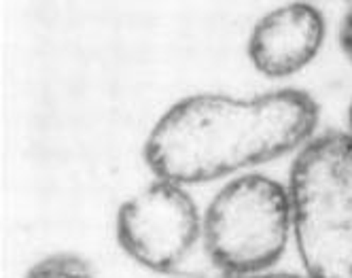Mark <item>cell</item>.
Segmentation results:
<instances>
[{"mask_svg": "<svg viewBox=\"0 0 352 278\" xmlns=\"http://www.w3.org/2000/svg\"><path fill=\"white\" fill-rule=\"evenodd\" d=\"M199 278H304V276H297V274H287V272H280V274H263V272H255V274H236V272H223V270H217V272H208Z\"/></svg>", "mask_w": 352, "mask_h": 278, "instance_id": "8", "label": "cell"}, {"mask_svg": "<svg viewBox=\"0 0 352 278\" xmlns=\"http://www.w3.org/2000/svg\"><path fill=\"white\" fill-rule=\"evenodd\" d=\"M26 278H96V276L85 259L64 253V255H52L32 266Z\"/></svg>", "mask_w": 352, "mask_h": 278, "instance_id": "6", "label": "cell"}, {"mask_svg": "<svg viewBox=\"0 0 352 278\" xmlns=\"http://www.w3.org/2000/svg\"><path fill=\"white\" fill-rule=\"evenodd\" d=\"M199 215L181 183L160 179L130 197L117 215L121 248L140 266L174 272L199 238Z\"/></svg>", "mask_w": 352, "mask_h": 278, "instance_id": "4", "label": "cell"}, {"mask_svg": "<svg viewBox=\"0 0 352 278\" xmlns=\"http://www.w3.org/2000/svg\"><path fill=\"white\" fill-rule=\"evenodd\" d=\"M289 195L308 278H352V134L324 132L301 147Z\"/></svg>", "mask_w": 352, "mask_h": 278, "instance_id": "2", "label": "cell"}, {"mask_svg": "<svg viewBox=\"0 0 352 278\" xmlns=\"http://www.w3.org/2000/svg\"><path fill=\"white\" fill-rule=\"evenodd\" d=\"M291 230L289 191L263 174H244L212 197L204 242L217 270L255 274L283 257Z\"/></svg>", "mask_w": 352, "mask_h": 278, "instance_id": "3", "label": "cell"}, {"mask_svg": "<svg viewBox=\"0 0 352 278\" xmlns=\"http://www.w3.org/2000/svg\"><path fill=\"white\" fill-rule=\"evenodd\" d=\"M324 34L322 13L306 0H295L259 19L248 41V58L265 77H291L318 56Z\"/></svg>", "mask_w": 352, "mask_h": 278, "instance_id": "5", "label": "cell"}, {"mask_svg": "<svg viewBox=\"0 0 352 278\" xmlns=\"http://www.w3.org/2000/svg\"><path fill=\"white\" fill-rule=\"evenodd\" d=\"M350 134H352V107H350Z\"/></svg>", "mask_w": 352, "mask_h": 278, "instance_id": "9", "label": "cell"}, {"mask_svg": "<svg viewBox=\"0 0 352 278\" xmlns=\"http://www.w3.org/2000/svg\"><path fill=\"white\" fill-rule=\"evenodd\" d=\"M340 47L344 56L352 62V0H350V7L344 13L342 19V26H340Z\"/></svg>", "mask_w": 352, "mask_h": 278, "instance_id": "7", "label": "cell"}, {"mask_svg": "<svg viewBox=\"0 0 352 278\" xmlns=\"http://www.w3.org/2000/svg\"><path fill=\"white\" fill-rule=\"evenodd\" d=\"M306 3H310V0H306Z\"/></svg>", "mask_w": 352, "mask_h": 278, "instance_id": "10", "label": "cell"}, {"mask_svg": "<svg viewBox=\"0 0 352 278\" xmlns=\"http://www.w3.org/2000/svg\"><path fill=\"white\" fill-rule=\"evenodd\" d=\"M316 123V103L299 89L255 98L197 94L157 121L144 145V160L160 179L206 183L304 147Z\"/></svg>", "mask_w": 352, "mask_h": 278, "instance_id": "1", "label": "cell"}]
</instances>
